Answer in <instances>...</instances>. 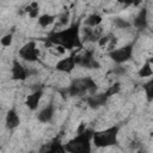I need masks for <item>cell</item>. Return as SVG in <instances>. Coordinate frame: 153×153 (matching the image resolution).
Returning a JSON list of instances; mask_svg holds the SVG:
<instances>
[{"label": "cell", "mask_w": 153, "mask_h": 153, "mask_svg": "<svg viewBox=\"0 0 153 153\" xmlns=\"http://www.w3.org/2000/svg\"><path fill=\"white\" fill-rule=\"evenodd\" d=\"M106 100H108V97L105 96V93L91 94V96H88V97L86 98L87 104H88L91 108H93V109H96V108H98V106H102V105H105Z\"/></svg>", "instance_id": "obj_11"}, {"label": "cell", "mask_w": 153, "mask_h": 153, "mask_svg": "<svg viewBox=\"0 0 153 153\" xmlns=\"http://www.w3.org/2000/svg\"><path fill=\"white\" fill-rule=\"evenodd\" d=\"M11 73H12V79H13V80L24 81V80H26V78H27V74H26V71H25L24 66H23L18 60H13Z\"/></svg>", "instance_id": "obj_9"}, {"label": "cell", "mask_w": 153, "mask_h": 153, "mask_svg": "<svg viewBox=\"0 0 153 153\" xmlns=\"http://www.w3.org/2000/svg\"><path fill=\"white\" fill-rule=\"evenodd\" d=\"M31 11L29 12V17L30 18H36L38 16V4L37 2H31Z\"/></svg>", "instance_id": "obj_21"}, {"label": "cell", "mask_w": 153, "mask_h": 153, "mask_svg": "<svg viewBox=\"0 0 153 153\" xmlns=\"http://www.w3.org/2000/svg\"><path fill=\"white\" fill-rule=\"evenodd\" d=\"M134 25L137 29H143L147 25V10L142 8L140 10V12L137 13V16L134 19Z\"/></svg>", "instance_id": "obj_15"}, {"label": "cell", "mask_w": 153, "mask_h": 153, "mask_svg": "<svg viewBox=\"0 0 153 153\" xmlns=\"http://www.w3.org/2000/svg\"><path fill=\"white\" fill-rule=\"evenodd\" d=\"M115 25H116L117 27H120V29H124V27H128L130 24H129L127 20L122 19V18H116V19H115Z\"/></svg>", "instance_id": "obj_23"}, {"label": "cell", "mask_w": 153, "mask_h": 153, "mask_svg": "<svg viewBox=\"0 0 153 153\" xmlns=\"http://www.w3.org/2000/svg\"><path fill=\"white\" fill-rule=\"evenodd\" d=\"M19 56L23 60L29 61V62L37 61L38 60V56H39V50L37 49L36 43L33 41H30L26 44H24L20 48V50H19Z\"/></svg>", "instance_id": "obj_6"}, {"label": "cell", "mask_w": 153, "mask_h": 153, "mask_svg": "<svg viewBox=\"0 0 153 153\" xmlns=\"http://www.w3.org/2000/svg\"><path fill=\"white\" fill-rule=\"evenodd\" d=\"M112 35H105V36H102L100 38H99V41H98V44L100 45V47H103V45H106V44H109L110 43V41L112 39Z\"/></svg>", "instance_id": "obj_22"}, {"label": "cell", "mask_w": 153, "mask_h": 153, "mask_svg": "<svg viewBox=\"0 0 153 153\" xmlns=\"http://www.w3.org/2000/svg\"><path fill=\"white\" fill-rule=\"evenodd\" d=\"M136 153H145V152H143V151H142V149H140V151H137V152H136Z\"/></svg>", "instance_id": "obj_28"}, {"label": "cell", "mask_w": 153, "mask_h": 153, "mask_svg": "<svg viewBox=\"0 0 153 153\" xmlns=\"http://www.w3.org/2000/svg\"><path fill=\"white\" fill-rule=\"evenodd\" d=\"M30 153H33V152H30Z\"/></svg>", "instance_id": "obj_29"}, {"label": "cell", "mask_w": 153, "mask_h": 153, "mask_svg": "<svg viewBox=\"0 0 153 153\" xmlns=\"http://www.w3.org/2000/svg\"><path fill=\"white\" fill-rule=\"evenodd\" d=\"M41 153H68V152L66 151L65 145L61 143V141L56 137L50 143H48Z\"/></svg>", "instance_id": "obj_10"}, {"label": "cell", "mask_w": 153, "mask_h": 153, "mask_svg": "<svg viewBox=\"0 0 153 153\" xmlns=\"http://www.w3.org/2000/svg\"><path fill=\"white\" fill-rule=\"evenodd\" d=\"M137 73H139V76H141V78L153 75V71H152V68H151V63H149L148 61H146V62L143 63V66L139 69Z\"/></svg>", "instance_id": "obj_19"}, {"label": "cell", "mask_w": 153, "mask_h": 153, "mask_svg": "<svg viewBox=\"0 0 153 153\" xmlns=\"http://www.w3.org/2000/svg\"><path fill=\"white\" fill-rule=\"evenodd\" d=\"M54 20H55V16L48 14V13H47V14H42V16L38 17V24H39L42 27L49 26L50 24L54 23Z\"/></svg>", "instance_id": "obj_17"}, {"label": "cell", "mask_w": 153, "mask_h": 153, "mask_svg": "<svg viewBox=\"0 0 153 153\" xmlns=\"http://www.w3.org/2000/svg\"><path fill=\"white\" fill-rule=\"evenodd\" d=\"M41 97H42V90H36L35 92H32L31 94H29L26 97V106L30 109V110H36L38 108V103L41 100Z\"/></svg>", "instance_id": "obj_12"}, {"label": "cell", "mask_w": 153, "mask_h": 153, "mask_svg": "<svg viewBox=\"0 0 153 153\" xmlns=\"http://www.w3.org/2000/svg\"><path fill=\"white\" fill-rule=\"evenodd\" d=\"M1 44L4 45V47H10L11 44H12V33H7V35H5L2 38H1Z\"/></svg>", "instance_id": "obj_24"}, {"label": "cell", "mask_w": 153, "mask_h": 153, "mask_svg": "<svg viewBox=\"0 0 153 153\" xmlns=\"http://www.w3.org/2000/svg\"><path fill=\"white\" fill-rule=\"evenodd\" d=\"M79 30H80V23L76 22V23L72 24L68 29H63V30L55 31V32L50 33L47 37V44L61 45L68 50H72L74 48L81 49L82 41L79 36Z\"/></svg>", "instance_id": "obj_1"}, {"label": "cell", "mask_w": 153, "mask_h": 153, "mask_svg": "<svg viewBox=\"0 0 153 153\" xmlns=\"http://www.w3.org/2000/svg\"><path fill=\"white\" fill-rule=\"evenodd\" d=\"M121 91V85H120V82H115L114 85H111L104 93H105V96L109 98V97H111V96H115V94H117L118 92Z\"/></svg>", "instance_id": "obj_20"}, {"label": "cell", "mask_w": 153, "mask_h": 153, "mask_svg": "<svg viewBox=\"0 0 153 153\" xmlns=\"http://www.w3.org/2000/svg\"><path fill=\"white\" fill-rule=\"evenodd\" d=\"M133 48L134 45L133 44H127V45H123L121 48H117V49H114L112 51H109V56L111 57V60L116 63H123V62H127L128 60H130L131 55H133Z\"/></svg>", "instance_id": "obj_5"}, {"label": "cell", "mask_w": 153, "mask_h": 153, "mask_svg": "<svg viewBox=\"0 0 153 153\" xmlns=\"http://www.w3.org/2000/svg\"><path fill=\"white\" fill-rule=\"evenodd\" d=\"M102 20H103V18H102L100 14H98V13H92V14H90V16L85 19V24H86L88 27H96V26H98V25L102 23Z\"/></svg>", "instance_id": "obj_16"}, {"label": "cell", "mask_w": 153, "mask_h": 153, "mask_svg": "<svg viewBox=\"0 0 153 153\" xmlns=\"http://www.w3.org/2000/svg\"><path fill=\"white\" fill-rule=\"evenodd\" d=\"M143 90L146 93V98L148 102L153 100V78L149 79L146 84H143Z\"/></svg>", "instance_id": "obj_18"}, {"label": "cell", "mask_w": 153, "mask_h": 153, "mask_svg": "<svg viewBox=\"0 0 153 153\" xmlns=\"http://www.w3.org/2000/svg\"><path fill=\"white\" fill-rule=\"evenodd\" d=\"M117 135H118V127L112 126L106 129L94 131L92 141L97 147H109L117 145Z\"/></svg>", "instance_id": "obj_3"}, {"label": "cell", "mask_w": 153, "mask_h": 153, "mask_svg": "<svg viewBox=\"0 0 153 153\" xmlns=\"http://www.w3.org/2000/svg\"><path fill=\"white\" fill-rule=\"evenodd\" d=\"M75 63L84 66V67H87V68H99L100 67L99 62L92 57V51H90V50H87L84 55H76L75 56Z\"/></svg>", "instance_id": "obj_7"}, {"label": "cell", "mask_w": 153, "mask_h": 153, "mask_svg": "<svg viewBox=\"0 0 153 153\" xmlns=\"http://www.w3.org/2000/svg\"><path fill=\"white\" fill-rule=\"evenodd\" d=\"M96 88H97V85L91 78H81V79L73 80L72 84L66 90V92L69 96H81L86 92L93 93Z\"/></svg>", "instance_id": "obj_4"}, {"label": "cell", "mask_w": 153, "mask_h": 153, "mask_svg": "<svg viewBox=\"0 0 153 153\" xmlns=\"http://www.w3.org/2000/svg\"><path fill=\"white\" fill-rule=\"evenodd\" d=\"M20 123V118L14 109H10L6 114V127L8 129H14Z\"/></svg>", "instance_id": "obj_14"}, {"label": "cell", "mask_w": 153, "mask_h": 153, "mask_svg": "<svg viewBox=\"0 0 153 153\" xmlns=\"http://www.w3.org/2000/svg\"><path fill=\"white\" fill-rule=\"evenodd\" d=\"M93 130L86 129L82 134H79L65 143L68 153H91V141L93 137Z\"/></svg>", "instance_id": "obj_2"}, {"label": "cell", "mask_w": 153, "mask_h": 153, "mask_svg": "<svg viewBox=\"0 0 153 153\" xmlns=\"http://www.w3.org/2000/svg\"><path fill=\"white\" fill-rule=\"evenodd\" d=\"M53 116H54V106H53V104H48L47 106H44V108L37 114V118H38V121L42 122V123H48V122H50L51 118H53Z\"/></svg>", "instance_id": "obj_13"}, {"label": "cell", "mask_w": 153, "mask_h": 153, "mask_svg": "<svg viewBox=\"0 0 153 153\" xmlns=\"http://www.w3.org/2000/svg\"><path fill=\"white\" fill-rule=\"evenodd\" d=\"M147 61H148V62H149V63L152 65V63H153V57H149V59H148Z\"/></svg>", "instance_id": "obj_27"}, {"label": "cell", "mask_w": 153, "mask_h": 153, "mask_svg": "<svg viewBox=\"0 0 153 153\" xmlns=\"http://www.w3.org/2000/svg\"><path fill=\"white\" fill-rule=\"evenodd\" d=\"M59 19H60V23H61L62 25H66V24L68 23V20H69V12H68V11H65V12L59 17Z\"/></svg>", "instance_id": "obj_25"}, {"label": "cell", "mask_w": 153, "mask_h": 153, "mask_svg": "<svg viewBox=\"0 0 153 153\" xmlns=\"http://www.w3.org/2000/svg\"><path fill=\"white\" fill-rule=\"evenodd\" d=\"M87 128H86V124L84 123V122H81L80 124H79V127L76 128V135H79V134H82L85 130H86Z\"/></svg>", "instance_id": "obj_26"}, {"label": "cell", "mask_w": 153, "mask_h": 153, "mask_svg": "<svg viewBox=\"0 0 153 153\" xmlns=\"http://www.w3.org/2000/svg\"><path fill=\"white\" fill-rule=\"evenodd\" d=\"M75 55H71V56H67V57H63L61 59L60 61H57V63L55 65V68L62 73H71L74 67H75Z\"/></svg>", "instance_id": "obj_8"}]
</instances>
